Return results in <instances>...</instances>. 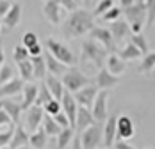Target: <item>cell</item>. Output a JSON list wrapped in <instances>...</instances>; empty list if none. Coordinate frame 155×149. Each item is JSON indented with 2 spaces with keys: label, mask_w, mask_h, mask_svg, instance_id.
<instances>
[{
  "label": "cell",
  "mask_w": 155,
  "mask_h": 149,
  "mask_svg": "<svg viewBox=\"0 0 155 149\" xmlns=\"http://www.w3.org/2000/svg\"><path fill=\"white\" fill-rule=\"evenodd\" d=\"M94 27V16L91 11L87 9H75L71 11L70 16L66 18V21L62 23V34L68 39H75V37H82L86 34H89V30Z\"/></svg>",
  "instance_id": "1"
},
{
  "label": "cell",
  "mask_w": 155,
  "mask_h": 149,
  "mask_svg": "<svg viewBox=\"0 0 155 149\" xmlns=\"http://www.w3.org/2000/svg\"><path fill=\"white\" fill-rule=\"evenodd\" d=\"M23 80L21 78H11L7 80L5 84L0 85V98H13L16 94H21V89H23Z\"/></svg>",
  "instance_id": "17"
},
{
  "label": "cell",
  "mask_w": 155,
  "mask_h": 149,
  "mask_svg": "<svg viewBox=\"0 0 155 149\" xmlns=\"http://www.w3.org/2000/svg\"><path fill=\"white\" fill-rule=\"evenodd\" d=\"M136 133V126H134V121L130 119L128 116H120L116 117V138H132Z\"/></svg>",
  "instance_id": "12"
},
{
  "label": "cell",
  "mask_w": 155,
  "mask_h": 149,
  "mask_svg": "<svg viewBox=\"0 0 155 149\" xmlns=\"http://www.w3.org/2000/svg\"><path fill=\"white\" fill-rule=\"evenodd\" d=\"M107 101H109V92L107 89H102L96 92V98H94L93 105H91V114H93L94 121H104L107 119Z\"/></svg>",
  "instance_id": "7"
},
{
  "label": "cell",
  "mask_w": 155,
  "mask_h": 149,
  "mask_svg": "<svg viewBox=\"0 0 155 149\" xmlns=\"http://www.w3.org/2000/svg\"><path fill=\"white\" fill-rule=\"evenodd\" d=\"M130 43L134 46H137L143 53H146V52H150V48H148V41H146V37H144V34L143 32H137V34H130Z\"/></svg>",
  "instance_id": "34"
},
{
  "label": "cell",
  "mask_w": 155,
  "mask_h": 149,
  "mask_svg": "<svg viewBox=\"0 0 155 149\" xmlns=\"http://www.w3.org/2000/svg\"><path fill=\"white\" fill-rule=\"evenodd\" d=\"M43 116H45V110L41 108V105H31L27 108V117H25V124H27V132L32 133L36 132L39 126H41V121H43Z\"/></svg>",
  "instance_id": "9"
},
{
  "label": "cell",
  "mask_w": 155,
  "mask_h": 149,
  "mask_svg": "<svg viewBox=\"0 0 155 149\" xmlns=\"http://www.w3.org/2000/svg\"><path fill=\"white\" fill-rule=\"evenodd\" d=\"M116 116H109L105 119V126H104V132H102V142H104V147H112L114 140H116Z\"/></svg>",
  "instance_id": "18"
},
{
  "label": "cell",
  "mask_w": 155,
  "mask_h": 149,
  "mask_svg": "<svg viewBox=\"0 0 155 149\" xmlns=\"http://www.w3.org/2000/svg\"><path fill=\"white\" fill-rule=\"evenodd\" d=\"M93 122H94V117H93V114H91V110L87 106L78 105L77 106V117H75V128H78L82 132L84 128L91 126Z\"/></svg>",
  "instance_id": "22"
},
{
  "label": "cell",
  "mask_w": 155,
  "mask_h": 149,
  "mask_svg": "<svg viewBox=\"0 0 155 149\" xmlns=\"http://www.w3.org/2000/svg\"><path fill=\"white\" fill-rule=\"evenodd\" d=\"M155 69V50L153 52H146V53H143V57H141V64L139 68H137V71L141 74H150L153 73Z\"/></svg>",
  "instance_id": "27"
},
{
  "label": "cell",
  "mask_w": 155,
  "mask_h": 149,
  "mask_svg": "<svg viewBox=\"0 0 155 149\" xmlns=\"http://www.w3.org/2000/svg\"><path fill=\"white\" fill-rule=\"evenodd\" d=\"M110 34H112V39H114V43L118 45L120 41H123L125 37H130V34H132V30H130V25L127 23V20L123 18H118V20H114V21H110Z\"/></svg>",
  "instance_id": "13"
},
{
  "label": "cell",
  "mask_w": 155,
  "mask_h": 149,
  "mask_svg": "<svg viewBox=\"0 0 155 149\" xmlns=\"http://www.w3.org/2000/svg\"><path fill=\"white\" fill-rule=\"evenodd\" d=\"M146 149H153V147H146Z\"/></svg>",
  "instance_id": "57"
},
{
  "label": "cell",
  "mask_w": 155,
  "mask_h": 149,
  "mask_svg": "<svg viewBox=\"0 0 155 149\" xmlns=\"http://www.w3.org/2000/svg\"><path fill=\"white\" fill-rule=\"evenodd\" d=\"M45 84H47V87L50 89L52 96H54L55 100H59V101H61L62 92H64V85H62L61 78H59V76H55V74H52V73H47V76H45Z\"/></svg>",
  "instance_id": "25"
},
{
  "label": "cell",
  "mask_w": 155,
  "mask_h": 149,
  "mask_svg": "<svg viewBox=\"0 0 155 149\" xmlns=\"http://www.w3.org/2000/svg\"><path fill=\"white\" fill-rule=\"evenodd\" d=\"M82 2H84V4H87V5H89V0H82Z\"/></svg>",
  "instance_id": "53"
},
{
  "label": "cell",
  "mask_w": 155,
  "mask_h": 149,
  "mask_svg": "<svg viewBox=\"0 0 155 149\" xmlns=\"http://www.w3.org/2000/svg\"><path fill=\"white\" fill-rule=\"evenodd\" d=\"M36 43H39V41H38V36H36L34 32H25V34H23V37H21V45L25 46V48L36 45Z\"/></svg>",
  "instance_id": "42"
},
{
  "label": "cell",
  "mask_w": 155,
  "mask_h": 149,
  "mask_svg": "<svg viewBox=\"0 0 155 149\" xmlns=\"http://www.w3.org/2000/svg\"><path fill=\"white\" fill-rule=\"evenodd\" d=\"M48 142V135L45 133V130L39 126L36 132L29 133V146L32 149H45Z\"/></svg>",
  "instance_id": "26"
},
{
  "label": "cell",
  "mask_w": 155,
  "mask_h": 149,
  "mask_svg": "<svg viewBox=\"0 0 155 149\" xmlns=\"http://www.w3.org/2000/svg\"><path fill=\"white\" fill-rule=\"evenodd\" d=\"M120 2V7L123 9V7H127V5H130V4H134V0H118Z\"/></svg>",
  "instance_id": "50"
},
{
  "label": "cell",
  "mask_w": 155,
  "mask_h": 149,
  "mask_svg": "<svg viewBox=\"0 0 155 149\" xmlns=\"http://www.w3.org/2000/svg\"><path fill=\"white\" fill-rule=\"evenodd\" d=\"M134 2H144V0H134Z\"/></svg>",
  "instance_id": "55"
},
{
  "label": "cell",
  "mask_w": 155,
  "mask_h": 149,
  "mask_svg": "<svg viewBox=\"0 0 155 149\" xmlns=\"http://www.w3.org/2000/svg\"><path fill=\"white\" fill-rule=\"evenodd\" d=\"M47 48H48V52H50L57 60H61L62 64H66V66H73V64H75V55H73V52H71L66 45H62L61 41L50 37L47 41Z\"/></svg>",
  "instance_id": "6"
},
{
  "label": "cell",
  "mask_w": 155,
  "mask_h": 149,
  "mask_svg": "<svg viewBox=\"0 0 155 149\" xmlns=\"http://www.w3.org/2000/svg\"><path fill=\"white\" fill-rule=\"evenodd\" d=\"M21 96H23V100H21V110H27L31 105L36 103V96H38V84H34V82H25L23 84V89H21Z\"/></svg>",
  "instance_id": "20"
},
{
  "label": "cell",
  "mask_w": 155,
  "mask_h": 149,
  "mask_svg": "<svg viewBox=\"0 0 155 149\" xmlns=\"http://www.w3.org/2000/svg\"><path fill=\"white\" fill-rule=\"evenodd\" d=\"M105 149H110V147H105Z\"/></svg>",
  "instance_id": "58"
},
{
  "label": "cell",
  "mask_w": 155,
  "mask_h": 149,
  "mask_svg": "<svg viewBox=\"0 0 155 149\" xmlns=\"http://www.w3.org/2000/svg\"><path fill=\"white\" fill-rule=\"evenodd\" d=\"M112 147L114 149H137V147H134L128 140H125V138H116L114 144H112Z\"/></svg>",
  "instance_id": "45"
},
{
  "label": "cell",
  "mask_w": 155,
  "mask_h": 149,
  "mask_svg": "<svg viewBox=\"0 0 155 149\" xmlns=\"http://www.w3.org/2000/svg\"><path fill=\"white\" fill-rule=\"evenodd\" d=\"M71 144H73V147L71 149H82V146H80V138H78V137H73Z\"/></svg>",
  "instance_id": "49"
},
{
  "label": "cell",
  "mask_w": 155,
  "mask_h": 149,
  "mask_svg": "<svg viewBox=\"0 0 155 149\" xmlns=\"http://www.w3.org/2000/svg\"><path fill=\"white\" fill-rule=\"evenodd\" d=\"M116 52H118V55H120L123 60H137V59L143 57V52H141L137 46L132 45L130 41H128L121 50H116Z\"/></svg>",
  "instance_id": "28"
},
{
  "label": "cell",
  "mask_w": 155,
  "mask_h": 149,
  "mask_svg": "<svg viewBox=\"0 0 155 149\" xmlns=\"http://www.w3.org/2000/svg\"><path fill=\"white\" fill-rule=\"evenodd\" d=\"M41 128L45 130V133H47L48 137H57V133L61 132V126L54 121V117H52V116H48V114H45V116H43Z\"/></svg>",
  "instance_id": "31"
},
{
  "label": "cell",
  "mask_w": 155,
  "mask_h": 149,
  "mask_svg": "<svg viewBox=\"0 0 155 149\" xmlns=\"http://www.w3.org/2000/svg\"><path fill=\"white\" fill-rule=\"evenodd\" d=\"M118 18H121V7H116V5H112L110 9H107V11L102 14V20H104V21H114V20H118Z\"/></svg>",
  "instance_id": "38"
},
{
  "label": "cell",
  "mask_w": 155,
  "mask_h": 149,
  "mask_svg": "<svg viewBox=\"0 0 155 149\" xmlns=\"http://www.w3.org/2000/svg\"><path fill=\"white\" fill-rule=\"evenodd\" d=\"M0 30H2V21H0Z\"/></svg>",
  "instance_id": "56"
},
{
  "label": "cell",
  "mask_w": 155,
  "mask_h": 149,
  "mask_svg": "<svg viewBox=\"0 0 155 149\" xmlns=\"http://www.w3.org/2000/svg\"><path fill=\"white\" fill-rule=\"evenodd\" d=\"M144 7H146V27H152L155 23V0H144Z\"/></svg>",
  "instance_id": "35"
},
{
  "label": "cell",
  "mask_w": 155,
  "mask_h": 149,
  "mask_svg": "<svg viewBox=\"0 0 155 149\" xmlns=\"http://www.w3.org/2000/svg\"><path fill=\"white\" fill-rule=\"evenodd\" d=\"M31 62H32L34 78L43 80V78L47 76V66H45V57H43V53H41V55H34V57H31Z\"/></svg>",
  "instance_id": "29"
},
{
  "label": "cell",
  "mask_w": 155,
  "mask_h": 149,
  "mask_svg": "<svg viewBox=\"0 0 155 149\" xmlns=\"http://www.w3.org/2000/svg\"><path fill=\"white\" fill-rule=\"evenodd\" d=\"M13 130H15V124L7 126V130H4V132H0V147H5V146H9V142H11V137H13Z\"/></svg>",
  "instance_id": "40"
},
{
  "label": "cell",
  "mask_w": 155,
  "mask_h": 149,
  "mask_svg": "<svg viewBox=\"0 0 155 149\" xmlns=\"http://www.w3.org/2000/svg\"><path fill=\"white\" fill-rule=\"evenodd\" d=\"M43 106H45V108H43L45 114H48V116H55V114L61 110V101L55 100V98H52V100H50L48 103H45Z\"/></svg>",
  "instance_id": "39"
},
{
  "label": "cell",
  "mask_w": 155,
  "mask_h": 149,
  "mask_svg": "<svg viewBox=\"0 0 155 149\" xmlns=\"http://www.w3.org/2000/svg\"><path fill=\"white\" fill-rule=\"evenodd\" d=\"M13 59H15L16 62L29 59V50H27V48H25L23 45H21V46H16L15 52H13Z\"/></svg>",
  "instance_id": "41"
},
{
  "label": "cell",
  "mask_w": 155,
  "mask_h": 149,
  "mask_svg": "<svg viewBox=\"0 0 155 149\" xmlns=\"http://www.w3.org/2000/svg\"><path fill=\"white\" fill-rule=\"evenodd\" d=\"M107 55H109L107 48H104L98 41H94L91 37L82 41V46H80V59H82V62H91V64H94V68L100 69V68L105 66Z\"/></svg>",
  "instance_id": "2"
},
{
  "label": "cell",
  "mask_w": 155,
  "mask_h": 149,
  "mask_svg": "<svg viewBox=\"0 0 155 149\" xmlns=\"http://www.w3.org/2000/svg\"><path fill=\"white\" fill-rule=\"evenodd\" d=\"M105 68L112 74L120 76L127 71V60H123L118 53H109L107 55V60H105Z\"/></svg>",
  "instance_id": "21"
},
{
  "label": "cell",
  "mask_w": 155,
  "mask_h": 149,
  "mask_svg": "<svg viewBox=\"0 0 155 149\" xmlns=\"http://www.w3.org/2000/svg\"><path fill=\"white\" fill-rule=\"evenodd\" d=\"M45 66H47V73H52V74H55V76H61L66 69H68V66L66 64H62L61 60H57L50 52H45Z\"/></svg>",
  "instance_id": "24"
},
{
  "label": "cell",
  "mask_w": 155,
  "mask_h": 149,
  "mask_svg": "<svg viewBox=\"0 0 155 149\" xmlns=\"http://www.w3.org/2000/svg\"><path fill=\"white\" fill-rule=\"evenodd\" d=\"M29 144V132L21 126V124H15V130H13V137H11V142H9V147L16 149L21 147V146H27Z\"/></svg>",
  "instance_id": "23"
},
{
  "label": "cell",
  "mask_w": 155,
  "mask_h": 149,
  "mask_svg": "<svg viewBox=\"0 0 155 149\" xmlns=\"http://www.w3.org/2000/svg\"><path fill=\"white\" fill-rule=\"evenodd\" d=\"M15 76V69H13V66H9V64H2V68H0V85L2 84H5L7 80H11Z\"/></svg>",
  "instance_id": "37"
},
{
  "label": "cell",
  "mask_w": 155,
  "mask_h": 149,
  "mask_svg": "<svg viewBox=\"0 0 155 149\" xmlns=\"http://www.w3.org/2000/svg\"><path fill=\"white\" fill-rule=\"evenodd\" d=\"M13 124V121H11V117L0 108V126H11Z\"/></svg>",
  "instance_id": "47"
},
{
  "label": "cell",
  "mask_w": 155,
  "mask_h": 149,
  "mask_svg": "<svg viewBox=\"0 0 155 149\" xmlns=\"http://www.w3.org/2000/svg\"><path fill=\"white\" fill-rule=\"evenodd\" d=\"M114 5V0H100L98 4H96V7H94V11H91L93 13V16L96 18V16H102L107 9H110Z\"/></svg>",
  "instance_id": "36"
},
{
  "label": "cell",
  "mask_w": 155,
  "mask_h": 149,
  "mask_svg": "<svg viewBox=\"0 0 155 149\" xmlns=\"http://www.w3.org/2000/svg\"><path fill=\"white\" fill-rule=\"evenodd\" d=\"M61 82H62V85H64L66 90L75 92V90H78L80 87H84V85H89L93 80L87 78L78 68H73V66H71V68H68V69L61 74Z\"/></svg>",
  "instance_id": "4"
},
{
  "label": "cell",
  "mask_w": 155,
  "mask_h": 149,
  "mask_svg": "<svg viewBox=\"0 0 155 149\" xmlns=\"http://www.w3.org/2000/svg\"><path fill=\"white\" fill-rule=\"evenodd\" d=\"M43 16L52 25H59L61 23V5L55 0H45V4H43Z\"/></svg>",
  "instance_id": "19"
},
{
  "label": "cell",
  "mask_w": 155,
  "mask_h": 149,
  "mask_svg": "<svg viewBox=\"0 0 155 149\" xmlns=\"http://www.w3.org/2000/svg\"><path fill=\"white\" fill-rule=\"evenodd\" d=\"M96 92H98V87L93 85V84H89V85H84V87H80L78 90L71 92V94H73V98H75L77 105H82V106L91 108L94 98H96Z\"/></svg>",
  "instance_id": "11"
},
{
  "label": "cell",
  "mask_w": 155,
  "mask_h": 149,
  "mask_svg": "<svg viewBox=\"0 0 155 149\" xmlns=\"http://www.w3.org/2000/svg\"><path fill=\"white\" fill-rule=\"evenodd\" d=\"M11 4H13L11 0H0V18L7 13V9L11 7Z\"/></svg>",
  "instance_id": "48"
},
{
  "label": "cell",
  "mask_w": 155,
  "mask_h": 149,
  "mask_svg": "<svg viewBox=\"0 0 155 149\" xmlns=\"http://www.w3.org/2000/svg\"><path fill=\"white\" fill-rule=\"evenodd\" d=\"M18 64V71H20V78L23 82H31L34 78V71H32V62H31V57L25 60H20L16 62Z\"/></svg>",
  "instance_id": "32"
},
{
  "label": "cell",
  "mask_w": 155,
  "mask_h": 149,
  "mask_svg": "<svg viewBox=\"0 0 155 149\" xmlns=\"http://www.w3.org/2000/svg\"><path fill=\"white\" fill-rule=\"evenodd\" d=\"M20 20H21V5H20L18 2H13L11 7L7 9V13L2 16V23L5 25V29L13 30V29L18 27Z\"/></svg>",
  "instance_id": "15"
},
{
  "label": "cell",
  "mask_w": 155,
  "mask_h": 149,
  "mask_svg": "<svg viewBox=\"0 0 155 149\" xmlns=\"http://www.w3.org/2000/svg\"><path fill=\"white\" fill-rule=\"evenodd\" d=\"M89 37L94 39V41H98L104 48H107L109 53H110V52H116V43H114L112 34H110V30H109V29L96 27V25H94L93 29L89 30Z\"/></svg>",
  "instance_id": "8"
},
{
  "label": "cell",
  "mask_w": 155,
  "mask_h": 149,
  "mask_svg": "<svg viewBox=\"0 0 155 149\" xmlns=\"http://www.w3.org/2000/svg\"><path fill=\"white\" fill-rule=\"evenodd\" d=\"M0 108L11 117V121H13V124H16V122H20V117H21V105L16 103L15 100H11V98H0Z\"/></svg>",
  "instance_id": "16"
},
{
  "label": "cell",
  "mask_w": 155,
  "mask_h": 149,
  "mask_svg": "<svg viewBox=\"0 0 155 149\" xmlns=\"http://www.w3.org/2000/svg\"><path fill=\"white\" fill-rule=\"evenodd\" d=\"M52 117H54V121H55V122H57V124H59L61 128H66V126H70L68 116H66V114H64L62 110H59V112H57L55 116H52Z\"/></svg>",
  "instance_id": "44"
},
{
  "label": "cell",
  "mask_w": 155,
  "mask_h": 149,
  "mask_svg": "<svg viewBox=\"0 0 155 149\" xmlns=\"http://www.w3.org/2000/svg\"><path fill=\"white\" fill-rule=\"evenodd\" d=\"M94 85L98 87V89H110V87H114V85H118V76L116 74H112L109 71L107 68L104 66V68H100L98 69V74L94 76Z\"/></svg>",
  "instance_id": "14"
},
{
  "label": "cell",
  "mask_w": 155,
  "mask_h": 149,
  "mask_svg": "<svg viewBox=\"0 0 155 149\" xmlns=\"http://www.w3.org/2000/svg\"><path fill=\"white\" fill-rule=\"evenodd\" d=\"M16 149H32V147L29 146V144H27V146H21V147H16Z\"/></svg>",
  "instance_id": "52"
},
{
  "label": "cell",
  "mask_w": 155,
  "mask_h": 149,
  "mask_svg": "<svg viewBox=\"0 0 155 149\" xmlns=\"http://www.w3.org/2000/svg\"><path fill=\"white\" fill-rule=\"evenodd\" d=\"M77 101L73 98V94L70 90L64 89L62 92V98H61V110L68 116V121H70V126L75 128V117H77Z\"/></svg>",
  "instance_id": "10"
},
{
  "label": "cell",
  "mask_w": 155,
  "mask_h": 149,
  "mask_svg": "<svg viewBox=\"0 0 155 149\" xmlns=\"http://www.w3.org/2000/svg\"><path fill=\"white\" fill-rule=\"evenodd\" d=\"M54 96H52V92H50V89L47 87V84L45 82H41L39 85H38V96H36V105H43L48 103L50 100H52Z\"/></svg>",
  "instance_id": "33"
},
{
  "label": "cell",
  "mask_w": 155,
  "mask_h": 149,
  "mask_svg": "<svg viewBox=\"0 0 155 149\" xmlns=\"http://www.w3.org/2000/svg\"><path fill=\"white\" fill-rule=\"evenodd\" d=\"M121 14L125 16L127 23L130 25L132 34L143 32L144 23H146V7H144V2H134V4L123 7L121 9Z\"/></svg>",
  "instance_id": "3"
},
{
  "label": "cell",
  "mask_w": 155,
  "mask_h": 149,
  "mask_svg": "<svg viewBox=\"0 0 155 149\" xmlns=\"http://www.w3.org/2000/svg\"><path fill=\"white\" fill-rule=\"evenodd\" d=\"M102 122L100 121H94L91 126L84 128L80 132V146L82 149H98V146L102 144Z\"/></svg>",
  "instance_id": "5"
},
{
  "label": "cell",
  "mask_w": 155,
  "mask_h": 149,
  "mask_svg": "<svg viewBox=\"0 0 155 149\" xmlns=\"http://www.w3.org/2000/svg\"><path fill=\"white\" fill-rule=\"evenodd\" d=\"M61 7H64L66 11H75V9H78V0H55Z\"/></svg>",
  "instance_id": "43"
},
{
  "label": "cell",
  "mask_w": 155,
  "mask_h": 149,
  "mask_svg": "<svg viewBox=\"0 0 155 149\" xmlns=\"http://www.w3.org/2000/svg\"><path fill=\"white\" fill-rule=\"evenodd\" d=\"M27 50H29V57H34V55H41V53H43V48H41V45H39V43H36V45L29 46Z\"/></svg>",
  "instance_id": "46"
},
{
  "label": "cell",
  "mask_w": 155,
  "mask_h": 149,
  "mask_svg": "<svg viewBox=\"0 0 155 149\" xmlns=\"http://www.w3.org/2000/svg\"><path fill=\"white\" fill-rule=\"evenodd\" d=\"M0 149H11V147H9V146H5V147H0Z\"/></svg>",
  "instance_id": "54"
},
{
  "label": "cell",
  "mask_w": 155,
  "mask_h": 149,
  "mask_svg": "<svg viewBox=\"0 0 155 149\" xmlns=\"http://www.w3.org/2000/svg\"><path fill=\"white\" fill-rule=\"evenodd\" d=\"M73 137H75V128H71V126L61 128V132L57 133V147L59 149H66L70 144H71Z\"/></svg>",
  "instance_id": "30"
},
{
  "label": "cell",
  "mask_w": 155,
  "mask_h": 149,
  "mask_svg": "<svg viewBox=\"0 0 155 149\" xmlns=\"http://www.w3.org/2000/svg\"><path fill=\"white\" fill-rule=\"evenodd\" d=\"M4 62H5V55H4V48H2V43H0V68H2Z\"/></svg>",
  "instance_id": "51"
}]
</instances>
